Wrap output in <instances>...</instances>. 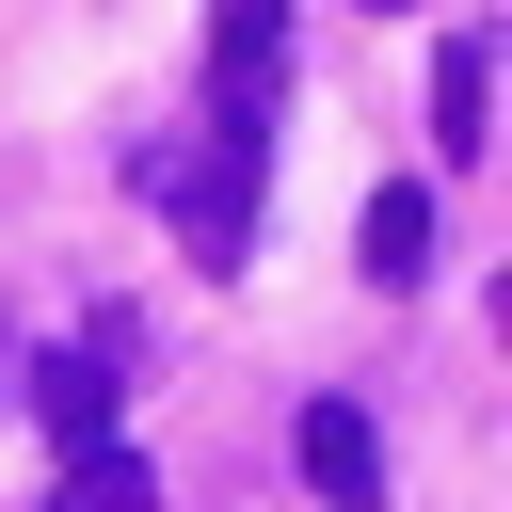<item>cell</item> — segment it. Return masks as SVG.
<instances>
[{
    "instance_id": "1",
    "label": "cell",
    "mask_w": 512,
    "mask_h": 512,
    "mask_svg": "<svg viewBox=\"0 0 512 512\" xmlns=\"http://www.w3.org/2000/svg\"><path fill=\"white\" fill-rule=\"evenodd\" d=\"M128 176L176 208V240H192L208 272H240V240H256V144H224V128H208V144H128Z\"/></svg>"
},
{
    "instance_id": "2",
    "label": "cell",
    "mask_w": 512,
    "mask_h": 512,
    "mask_svg": "<svg viewBox=\"0 0 512 512\" xmlns=\"http://www.w3.org/2000/svg\"><path fill=\"white\" fill-rule=\"evenodd\" d=\"M272 80H288V0H208V128L224 144H256Z\"/></svg>"
},
{
    "instance_id": "3",
    "label": "cell",
    "mask_w": 512,
    "mask_h": 512,
    "mask_svg": "<svg viewBox=\"0 0 512 512\" xmlns=\"http://www.w3.org/2000/svg\"><path fill=\"white\" fill-rule=\"evenodd\" d=\"M112 400H128V352H96V336L32 352V416L64 432V464H96V448H112Z\"/></svg>"
},
{
    "instance_id": "4",
    "label": "cell",
    "mask_w": 512,
    "mask_h": 512,
    "mask_svg": "<svg viewBox=\"0 0 512 512\" xmlns=\"http://www.w3.org/2000/svg\"><path fill=\"white\" fill-rule=\"evenodd\" d=\"M352 256H368V288H416V272H432V192L384 176V192L352 208Z\"/></svg>"
},
{
    "instance_id": "5",
    "label": "cell",
    "mask_w": 512,
    "mask_h": 512,
    "mask_svg": "<svg viewBox=\"0 0 512 512\" xmlns=\"http://www.w3.org/2000/svg\"><path fill=\"white\" fill-rule=\"evenodd\" d=\"M480 112H496V48H480V32H448V48H432V144H448V160H480V144H496Z\"/></svg>"
},
{
    "instance_id": "6",
    "label": "cell",
    "mask_w": 512,
    "mask_h": 512,
    "mask_svg": "<svg viewBox=\"0 0 512 512\" xmlns=\"http://www.w3.org/2000/svg\"><path fill=\"white\" fill-rule=\"evenodd\" d=\"M288 464H304L320 496H368V464H384V448H368V400H304V416H288Z\"/></svg>"
},
{
    "instance_id": "7",
    "label": "cell",
    "mask_w": 512,
    "mask_h": 512,
    "mask_svg": "<svg viewBox=\"0 0 512 512\" xmlns=\"http://www.w3.org/2000/svg\"><path fill=\"white\" fill-rule=\"evenodd\" d=\"M48 512H160V480L128 464V448H96V464H64V496Z\"/></svg>"
}]
</instances>
